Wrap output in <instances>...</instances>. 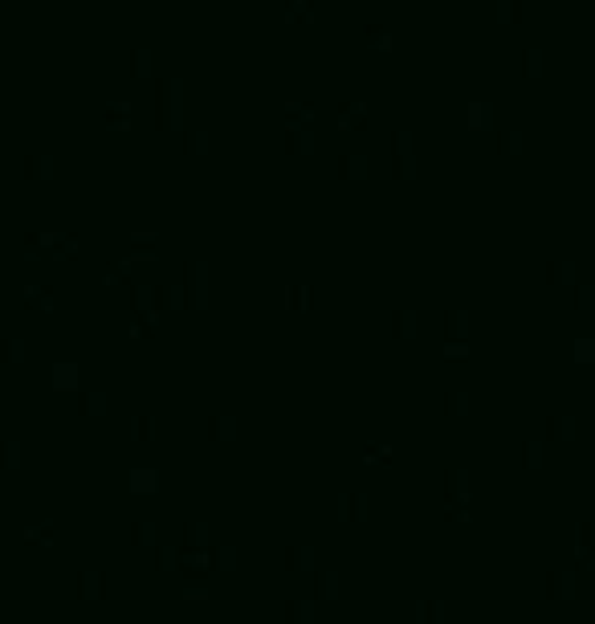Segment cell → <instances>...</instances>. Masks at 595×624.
<instances>
[{
    "label": "cell",
    "mask_w": 595,
    "mask_h": 624,
    "mask_svg": "<svg viewBox=\"0 0 595 624\" xmlns=\"http://www.w3.org/2000/svg\"><path fill=\"white\" fill-rule=\"evenodd\" d=\"M526 73H543V49H526Z\"/></svg>",
    "instance_id": "5"
},
{
    "label": "cell",
    "mask_w": 595,
    "mask_h": 624,
    "mask_svg": "<svg viewBox=\"0 0 595 624\" xmlns=\"http://www.w3.org/2000/svg\"><path fill=\"white\" fill-rule=\"evenodd\" d=\"M363 45L367 49H392V33H387L383 24H371V29L363 33Z\"/></svg>",
    "instance_id": "3"
},
{
    "label": "cell",
    "mask_w": 595,
    "mask_h": 624,
    "mask_svg": "<svg viewBox=\"0 0 595 624\" xmlns=\"http://www.w3.org/2000/svg\"><path fill=\"white\" fill-rule=\"evenodd\" d=\"M131 57H135V73H151V53L147 49H135Z\"/></svg>",
    "instance_id": "6"
},
{
    "label": "cell",
    "mask_w": 595,
    "mask_h": 624,
    "mask_svg": "<svg viewBox=\"0 0 595 624\" xmlns=\"http://www.w3.org/2000/svg\"><path fill=\"white\" fill-rule=\"evenodd\" d=\"M286 21L294 24H310L314 21V4H310V0H286Z\"/></svg>",
    "instance_id": "2"
},
{
    "label": "cell",
    "mask_w": 595,
    "mask_h": 624,
    "mask_svg": "<svg viewBox=\"0 0 595 624\" xmlns=\"http://www.w3.org/2000/svg\"><path fill=\"white\" fill-rule=\"evenodd\" d=\"M518 13H522V4H518V0H498V4H494V17H498L501 24H510Z\"/></svg>",
    "instance_id": "4"
},
{
    "label": "cell",
    "mask_w": 595,
    "mask_h": 624,
    "mask_svg": "<svg viewBox=\"0 0 595 624\" xmlns=\"http://www.w3.org/2000/svg\"><path fill=\"white\" fill-rule=\"evenodd\" d=\"M175 106H180V82H159V119L175 115Z\"/></svg>",
    "instance_id": "1"
}]
</instances>
